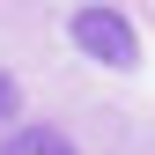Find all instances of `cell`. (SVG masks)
<instances>
[{
	"label": "cell",
	"mask_w": 155,
	"mask_h": 155,
	"mask_svg": "<svg viewBox=\"0 0 155 155\" xmlns=\"http://www.w3.org/2000/svg\"><path fill=\"white\" fill-rule=\"evenodd\" d=\"M74 45H81L89 59H104V67H133L140 59V37H133V22L118 8H81L74 15Z\"/></svg>",
	"instance_id": "6da1fadb"
},
{
	"label": "cell",
	"mask_w": 155,
	"mask_h": 155,
	"mask_svg": "<svg viewBox=\"0 0 155 155\" xmlns=\"http://www.w3.org/2000/svg\"><path fill=\"white\" fill-rule=\"evenodd\" d=\"M8 155H67L59 133H22V140H8Z\"/></svg>",
	"instance_id": "7a4b0ae2"
},
{
	"label": "cell",
	"mask_w": 155,
	"mask_h": 155,
	"mask_svg": "<svg viewBox=\"0 0 155 155\" xmlns=\"http://www.w3.org/2000/svg\"><path fill=\"white\" fill-rule=\"evenodd\" d=\"M15 111H22V96H15V81L0 74V118H15Z\"/></svg>",
	"instance_id": "3957f363"
}]
</instances>
